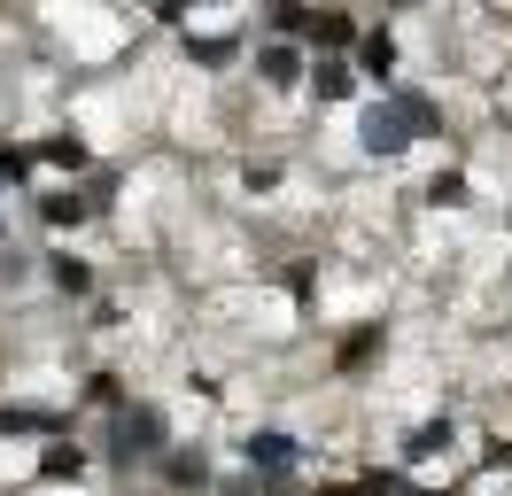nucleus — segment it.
<instances>
[{
	"label": "nucleus",
	"instance_id": "1",
	"mask_svg": "<svg viewBox=\"0 0 512 496\" xmlns=\"http://www.w3.org/2000/svg\"><path fill=\"white\" fill-rule=\"evenodd\" d=\"M404 140H412V132H404L396 109H365V148H373V155H396Z\"/></svg>",
	"mask_w": 512,
	"mask_h": 496
},
{
	"label": "nucleus",
	"instance_id": "2",
	"mask_svg": "<svg viewBox=\"0 0 512 496\" xmlns=\"http://www.w3.org/2000/svg\"><path fill=\"white\" fill-rule=\"evenodd\" d=\"M117 442H125V450H156V442H163V419H156V411H132L125 427H117Z\"/></svg>",
	"mask_w": 512,
	"mask_h": 496
},
{
	"label": "nucleus",
	"instance_id": "3",
	"mask_svg": "<svg viewBox=\"0 0 512 496\" xmlns=\"http://www.w3.org/2000/svg\"><path fill=\"white\" fill-rule=\"evenodd\" d=\"M249 458L256 465H295V442L288 434H249Z\"/></svg>",
	"mask_w": 512,
	"mask_h": 496
},
{
	"label": "nucleus",
	"instance_id": "4",
	"mask_svg": "<svg viewBox=\"0 0 512 496\" xmlns=\"http://www.w3.org/2000/svg\"><path fill=\"white\" fill-rule=\"evenodd\" d=\"M435 450H450V427H443V419H435V427H419V434H412V458H435Z\"/></svg>",
	"mask_w": 512,
	"mask_h": 496
},
{
	"label": "nucleus",
	"instance_id": "5",
	"mask_svg": "<svg viewBox=\"0 0 512 496\" xmlns=\"http://www.w3.org/2000/svg\"><path fill=\"white\" fill-rule=\"evenodd\" d=\"M264 78H272V86H288V78H295V55H288V47H272V55H264Z\"/></svg>",
	"mask_w": 512,
	"mask_h": 496
},
{
	"label": "nucleus",
	"instance_id": "6",
	"mask_svg": "<svg viewBox=\"0 0 512 496\" xmlns=\"http://www.w3.org/2000/svg\"><path fill=\"white\" fill-rule=\"evenodd\" d=\"M86 210V202H78V194H47V217H55V225H70V217Z\"/></svg>",
	"mask_w": 512,
	"mask_h": 496
},
{
	"label": "nucleus",
	"instance_id": "7",
	"mask_svg": "<svg viewBox=\"0 0 512 496\" xmlns=\"http://www.w3.org/2000/svg\"><path fill=\"white\" fill-rule=\"evenodd\" d=\"M388 62H396V47H388V39H365V70H381V78H388Z\"/></svg>",
	"mask_w": 512,
	"mask_h": 496
}]
</instances>
